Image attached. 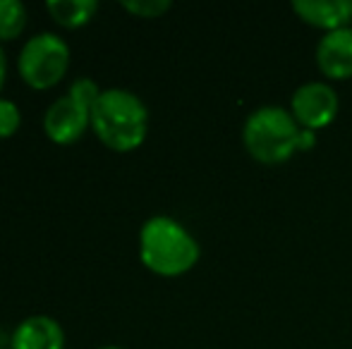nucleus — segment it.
<instances>
[{"label":"nucleus","mask_w":352,"mask_h":349,"mask_svg":"<svg viewBox=\"0 0 352 349\" xmlns=\"http://www.w3.org/2000/svg\"><path fill=\"white\" fill-rule=\"evenodd\" d=\"M242 141L247 154L266 165L285 163L316 144L314 132L302 130L292 112L280 106H261L250 112L242 127Z\"/></svg>","instance_id":"obj_1"},{"label":"nucleus","mask_w":352,"mask_h":349,"mask_svg":"<svg viewBox=\"0 0 352 349\" xmlns=\"http://www.w3.org/2000/svg\"><path fill=\"white\" fill-rule=\"evenodd\" d=\"M201 256L197 237L170 215H153L140 230V258L161 278L190 273Z\"/></svg>","instance_id":"obj_2"},{"label":"nucleus","mask_w":352,"mask_h":349,"mask_svg":"<svg viewBox=\"0 0 352 349\" xmlns=\"http://www.w3.org/2000/svg\"><path fill=\"white\" fill-rule=\"evenodd\" d=\"M91 130L108 149L130 154L148 134L146 103L127 88H103L91 110Z\"/></svg>","instance_id":"obj_3"},{"label":"nucleus","mask_w":352,"mask_h":349,"mask_svg":"<svg viewBox=\"0 0 352 349\" xmlns=\"http://www.w3.org/2000/svg\"><path fill=\"white\" fill-rule=\"evenodd\" d=\"M70 46L63 36L53 32H41L22 46L17 58V70L24 84L46 91L63 82L70 70Z\"/></svg>","instance_id":"obj_4"},{"label":"nucleus","mask_w":352,"mask_h":349,"mask_svg":"<svg viewBox=\"0 0 352 349\" xmlns=\"http://www.w3.org/2000/svg\"><path fill=\"white\" fill-rule=\"evenodd\" d=\"M338 93L329 82H305L290 98V112L302 130L316 132L329 127L338 115Z\"/></svg>","instance_id":"obj_5"},{"label":"nucleus","mask_w":352,"mask_h":349,"mask_svg":"<svg viewBox=\"0 0 352 349\" xmlns=\"http://www.w3.org/2000/svg\"><path fill=\"white\" fill-rule=\"evenodd\" d=\"M89 127H91V110L72 96H60L53 101L43 115V132L58 146L77 144Z\"/></svg>","instance_id":"obj_6"},{"label":"nucleus","mask_w":352,"mask_h":349,"mask_svg":"<svg viewBox=\"0 0 352 349\" xmlns=\"http://www.w3.org/2000/svg\"><path fill=\"white\" fill-rule=\"evenodd\" d=\"M316 65L324 77L343 82L352 77V27L326 32L316 43Z\"/></svg>","instance_id":"obj_7"},{"label":"nucleus","mask_w":352,"mask_h":349,"mask_svg":"<svg viewBox=\"0 0 352 349\" xmlns=\"http://www.w3.org/2000/svg\"><path fill=\"white\" fill-rule=\"evenodd\" d=\"M12 349H65V330L51 316H29L14 328Z\"/></svg>","instance_id":"obj_8"},{"label":"nucleus","mask_w":352,"mask_h":349,"mask_svg":"<svg viewBox=\"0 0 352 349\" xmlns=\"http://www.w3.org/2000/svg\"><path fill=\"white\" fill-rule=\"evenodd\" d=\"M292 12L309 27L321 32H336V29L350 27V0H295Z\"/></svg>","instance_id":"obj_9"},{"label":"nucleus","mask_w":352,"mask_h":349,"mask_svg":"<svg viewBox=\"0 0 352 349\" xmlns=\"http://www.w3.org/2000/svg\"><path fill=\"white\" fill-rule=\"evenodd\" d=\"M46 12L53 17V22L65 29H79L89 24L98 12L96 0H48Z\"/></svg>","instance_id":"obj_10"},{"label":"nucleus","mask_w":352,"mask_h":349,"mask_svg":"<svg viewBox=\"0 0 352 349\" xmlns=\"http://www.w3.org/2000/svg\"><path fill=\"white\" fill-rule=\"evenodd\" d=\"M27 8L19 0H0V43L14 41L27 29Z\"/></svg>","instance_id":"obj_11"},{"label":"nucleus","mask_w":352,"mask_h":349,"mask_svg":"<svg viewBox=\"0 0 352 349\" xmlns=\"http://www.w3.org/2000/svg\"><path fill=\"white\" fill-rule=\"evenodd\" d=\"M122 10L142 19H156L173 8L170 0H122Z\"/></svg>","instance_id":"obj_12"},{"label":"nucleus","mask_w":352,"mask_h":349,"mask_svg":"<svg viewBox=\"0 0 352 349\" xmlns=\"http://www.w3.org/2000/svg\"><path fill=\"white\" fill-rule=\"evenodd\" d=\"M103 88L96 84L94 80H89V77H79V80L72 82L70 91H67V96H72L74 101H79L82 106H87L89 110H94V106H96V101L101 98Z\"/></svg>","instance_id":"obj_13"},{"label":"nucleus","mask_w":352,"mask_h":349,"mask_svg":"<svg viewBox=\"0 0 352 349\" xmlns=\"http://www.w3.org/2000/svg\"><path fill=\"white\" fill-rule=\"evenodd\" d=\"M19 125H22V112H19L17 103L10 98H0V139L14 136Z\"/></svg>","instance_id":"obj_14"},{"label":"nucleus","mask_w":352,"mask_h":349,"mask_svg":"<svg viewBox=\"0 0 352 349\" xmlns=\"http://www.w3.org/2000/svg\"><path fill=\"white\" fill-rule=\"evenodd\" d=\"M5 77H8V58H5V51L0 46V88L5 84Z\"/></svg>","instance_id":"obj_15"},{"label":"nucleus","mask_w":352,"mask_h":349,"mask_svg":"<svg viewBox=\"0 0 352 349\" xmlns=\"http://www.w3.org/2000/svg\"><path fill=\"white\" fill-rule=\"evenodd\" d=\"M96 349H125V347H118V345H106V347H96Z\"/></svg>","instance_id":"obj_16"},{"label":"nucleus","mask_w":352,"mask_h":349,"mask_svg":"<svg viewBox=\"0 0 352 349\" xmlns=\"http://www.w3.org/2000/svg\"><path fill=\"white\" fill-rule=\"evenodd\" d=\"M350 14H352V0H350Z\"/></svg>","instance_id":"obj_17"}]
</instances>
